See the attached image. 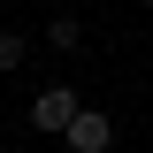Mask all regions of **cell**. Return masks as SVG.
I'll list each match as a JSON object with an SVG mask.
<instances>
[{
  "label": "cell",
  "instance_id": "cell-1",
  "mask_svg": "<svg viewBox=\"0 0 153 153\" xmlns=\"http://www.w3.org/2000/svg\"><path fill=\"white\" fill-rule=\"evenodd\" d=\"M76 107H84V100H76L69 84H46V92L31 100V130H46V138H61V130H69V115H76Z\"/></svg>",
  "mask_w": 153,
  "mask_h": 153
},
{
  "label": "cell",
  "instance_id": "cell-2",
  "mask_svg": "<svg viewBox=\"0 0 153 153\" xmlns=\"http://www.w3.org/2000/svg\"><path fill=\"white\" fill-rule=\"evenodd\" d=\"M61 146H69V153H107V146H115V123H107L100 107H76L69 130H61Z\"/></svg>",
  "mask_w": 153,
  "mask_h": 153
},
{
  "label": "cell",
  "instance_id": "cell-3",
  "mask_svg": "<svg viewBox=\"0 0 153 153\" xmlns=\"http://www.w3.org/2000/svg\"><path fill=\"white\" fill-rule=\"evenodd\" d=\"M46 46H54V54H76V46H84V23H76V16H54V23H46Z\"/></svg>",
  "mask_w": 153,
  "mask_h": 153
},
{
  "label": "cell",
  "instance_id": "cell-4",
  "mask_svg": "<svg viewBox=\"0 0 153 153\" xmlns=\"http://www.w3.org/2000/svg\"><path fill=\"white\" fill-rule=\"evenodd\" d=\"M23 54H31V38L23 31H0V69H23Z\"/></svg>",
  "mask_w": 153,
  "mask_h": 153
},
{
  "label": "cell",
  "instance_id": "cell-5",
  "mask_svg": "<svg viewBox=\"0 0 153 153\" xmlns=\"http://www.w3.org/2000/svg\"><path fill=\"white\" fill-rule=\"evenodd\" d=\"M138 8H153V0H138Z\"/></svg>",
  "mask_w": 153,
  "mask_h": 153
}]
</instances>
